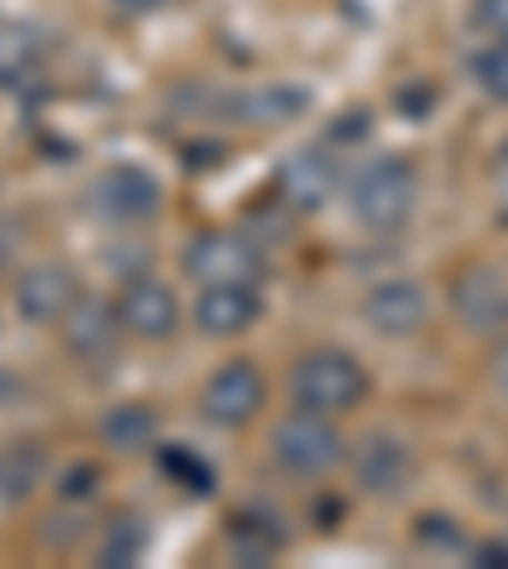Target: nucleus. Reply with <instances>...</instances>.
Wrapping results in <instances>:
<instances>
[{
    "mask_svg": "<svg viewBox=\"0 0 508 569\" xmlns=\"http://www.w3.org/2000/svg\"><path fill=\"white\" fill-rule=\"evenodd\" d=\"M306 107H310V92H300V87H285V82L255 87V92H239L235 97L239 122H296Z\"/></svg>",
    "mask_w": 508,
    "mask_h": 569,
    "instance_id": "obj_15",
    "label": "nucleus"
},
{
    "mask_svg": "<svg viewBox=\"0 0 508 569\" xmlns=\"http://www.w3.org/2000/svg\"><path fill=\"white\" fill-rule=\"evenodd\" d=\"M270 458L280 462L290 478H326L331 468H341L346 438H341V427H336V417L300 412V407H296L285 422H275Z\"/></svg>",
    "mask_w": 508,
    "mask_h": 569,
    "instance_id": "obj_3",
    "label": "nucleus"
},
{
    "mask_svg": "<svg viewBox=\"0 0 508 569\" xmlns=\"http://www.w3.org/2000/svg\"><path fill=\"white\" fill-rule=\"evenodd\" d=\"M118 316H122V331L138 336V341H168V336L178 331L183 310H178V296L163 280H153V274H132V280L122 284V296H118Z\"/></svg>",
    "mask_w": 508,
    "mask_h": 569,
    "instance_id": "obj_9",
    "label": "nucleus"
},
{
    "mask_svg": "<svg viewBox=\"0 0 508 569\" xmlns=\"http://www.w3.org/2000/svg\"><path fill=\"white\" fill-rule=\"evenodd\" d=\"M92 203L102 219H112V224H142V219L158 213L163 189H158V178L142 173L138 163H118V168H107V173H97Z\"/></svg>",
    "mask_w": 508,
    "mask_h": 569,
    "instance_id": "obj_8",
    "label": "nucleus"
},
{
    "mask_svg": "<svg viewBox=\"0 0 508 569\" xmlns=\"http://www.w3.org/2000/svg\"><path fill=\"white\" fill-rule=\"evenodd\" d=\"M183 270L199 284H255L265 270V254L255 249V239L209 229V234H199L183 249Z\"/></svg>",
    "mask_w": 508,
    "mask_h": 569,
    "instance_id": "obj_4",
    "label": "nucleus"
},
{
    "mask_svg": "<svg viewBox=\"0 0 508 569\" xmlns=\"http://www.w3.org/2000/svg\"><path fill=\"white\" fill-rule=\"evenodd\" d=\"M77 300H82V280H77V270H67V264H57V260L31 264V270H21V280H16V310H21V320H31V326H61Z\"/></svg>",
    "mask_w": 508,
    "mask_h": 569,
    "instance_id": "obj_7",
    "label": "nucleus"
},
{
    "mask_svg": "<svg viewBox=\"0 0 508 569\" xmlns=\"http://www.w3.org/2000/svg\"><path fill=\"white\" fill-rule=\"evenodd\" d=\"M367 391H371V377L361 367V356L336 351V346H320V351L300 356L296 371H290V402L300 412L341 417L367 402Z\"/></svg>",
    "mask_w": 508,
    "mask_h": 569,
    "instance_id": "obj_1",
    "label": "nucleus"
},
{
    "mask_svg": "<svg viewBox=\"0 0 508 569\" xmlns=\"http://www.w3.org/2000/svg\"><path fill=\"white\" fill-rule=\"evenodd\" d=\"M47 47H41V36L21 21H0V87H16L26 77H36Z\"/></svg>",
    "mask_w": 508,
    "mask_h": 569,
    "instance_id": "obj_16",
    "label": "nucleus"
},
{
    "mask_svg": "<svg viewBox=\"0 0 508 569\" xmlns=\"http://www.w3.org/2000/svg\"><path fill=\"white\" fill-rule=\"evenodd\" d=\"M122 16H158V11H168V6H178V0H112Z\"/></svg>",
    "mask_w": 508,
    "mask_h": 569,
    "instance_id": "obj_21",
    "label": "nucleus"
},
{
    "mask_svg": "<svg viewBox=\"0 0 508 569\" xmlns=\"http://www.w3.org/2000/svg\"><path fill=\"white\" fill-rule=\"evenodd\" d=\"M417 193H422L417 189V168L407 158H377V163H367L351 178L346 199H351V213L361 229L397 234L417 213Z\"/></svg>",
    "mask_w": 508,
    "mask_h": 569,
    "instance_id": "obj_2",
    "label": "nucleus"
},
{
    "mask_svg": "<svg viewBox=\"0 0 508 569\" xmlns=\"http://www.w3.org/2000/svg\"><path fill=\"white\" fill-rule=\"evenodd\" d=\"M361 316H367V326L377 336H391V341H402V336H417L427 326V290L417 280H407V274H397V280H381L367 290V300H361Z\"/></svg>",
    "mask_w": 508,
    "mask_h": 569,
    "instance_id": "obj_11",
    "label": "nucleus"
},
{
    "mask_svg": "<svg viewBox=\"0 0 508 569\" xmlns=\"http://www.w3.org/2000/svg\"><path fill=\"white\" fill-rule=\"evenodd\" d=\"M153 432H158V412L142 402H122L102 417V438L118 452H132V448H142V442H153Z\"/></svg>",
    "mask_w": 508,
    "mask_h": 569,
    "instance_id": "obj_17",
    "label": "nucleus"
},
{
    "mask_svg": "<svg viewBox=\"0 0 508 569\" xmlns=\"http://www.w3.org/2000/svg\"><path fill=\"white\" fill-rule=\"evenodd\" d=\"M260 407H265V377H260V367H249V361L219 367L199 391V412H203V422H213V427H245L260 417Z\"/></svg>",
    "mask_w": 508,
    "mask_h": 569,
    "instance_id": "obj_5",
    "label": "nucleus"
},
{
    "mask_svg": "<svg viewBox=\"0 0 508 569\" xmlns=\"http://www.w3.org/2000/svg\"><path fill=\"white\" fill-rule=\"evenodd\" d=\"M265 300L255 284H199V306H193V320H199L203 336H245L255 320H260Z\"/></svg>",
    "mask_w": 508,
    "mask_h": 569,
    "instance_id": "obj_14",
    "label": "nucleus"
},
{
    "mask_svg": "<svg viewBox=\"0 0 508 569\" xmlns=\"http://www.w3.org/2000/svg\"><path fill=\"white\" fill-rule=\"evenodd\" d=\"M412 473H417V462H412V448H407L402 438H387V432L361 438V448H356V483L367 488L371 498L407 493Z\"/></svg>",
    "mask_w": 508,
    "mask_h": 569,
    "instance_id": "obj_13",
    "label": "nucleus"
},
{
    "mask_svg": "<svg viewBox=\"0 0 508 569\" xmlns=\"http://www.w3.org/2000/svg\"><path fill=\"white\" fill-rule=\"evenodd\" d=\"M474 77L494 102H508V41H494V47L474 61Z\"/></svg>",
    "mask_w": 508,
    "mask_h": 569,
    "instance_id": "obj_19",
    "label": "nucleus"
},
{
    "mask_svg": "<svg viewBox=\"0 0 508 569\" xmlns=\"http://www.w3.org/2000/svg\"><path fill=\"white\" fill-rule=\"evenodd\" d=\"M61 336H67V351L77 356V361H87V367H107V361L118 356V346H122L128 331H122L118 306L82 296L67 310V320H61Z\"/></svg>",
    "mask_w": 508,
    "mask_h": 569,
    "instance_id": "obj_10",
    "label": "nucleus"
},
{
    "mask_svg": "<svg viewBox=\"0 0 508 569\" xmlns=\"http://www.w3.org/2000/svg\"><path fill=\"white\" fill-rule=\"evenodd\" d=\"M142 545H148V529H142L138 519H118L112 529H107V539H102V565H112V569H122V565H132V559L142 555Z\"/></svg>",
    "mask_w": 508,
    "mask_h": 569,
    "instance_id": "obj_18",
    "label": "nucleus"
},
{
    "mask_svg": "<svg viewBox=\"0 0 508 569\" xmlns=\"http://www.w3.org/2000/svg\"><path fill=\"white\" fill-rule=\"evenodd\" d=\"M341 189V163H336L326 148H300V153L285 158L280 168V199L290 209H326Z\"/></svg>",
    "mask_w": 508,
    "mask_h": 569,
    "instance_id": "obj_12",
    "label": "nucleus"
},
{
    "mask_svg": "<svg viewBox=\"0 0 508 569\" xmlns=\"http://www.w3.org/2000/svg\"><path fill=\"white\" fill-rule=\"evenodd\" d=\"M478 565H508V545H484L478 549Z\"/></svg>",
    "mask_w": 508,
    "mask_h": 569,
    "instance_id": "obj_22",
    "label": "nucleus"
},
{
    "mask_svg": "<svg viewBox=\"0 0 508 569\" xmlns=\"http://www.w3.org/2000/svg\"><path fill=\"white\" fill-rule=\"evenodd\" d=\"M474 26L488 36V41H508V0H478Z\"/></svg>",
    "mask_w": 508,
    "mask_h": 569,
    "instance_id": "obj_20",
    "label": "nucleus"
},
{
    "mask_svg": "<svg viewBox=\"0 0 508 569\" xmlns=\"http://www.w3.org/2000/svg\"><path fill=\"white\" fill-rule=\"evenodd\" d=\"M452 316L474 336H508V274L494 264H474L452 284Z\"/></svg>",
    "mask_w": 508,
    "mask_h": 569,
    "instance_id": "obj_6",
    "label": "nucleus"
}]
</instances>
